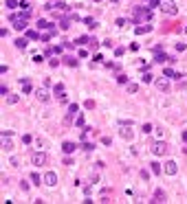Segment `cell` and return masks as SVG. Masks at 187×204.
<instances>
[{"instance_id":"obj_1","label":"cell","mask_w":187,"mask_h":204,"mask_svg":"<svg viewBox=\"0 0 187 204\" xmlns=\"http://www.w3.org/2000/svg\"><path fill=\"white\" fill-rule=\"evenodd\" d=\"M158 9H161L163 13H167V15H176V13H178V7H176L174 0H161V7H158Z\"/></svg>"},{"instance_id":"obj_2","label":"cell","mask_w":187,"mask_h":204,"mask_svg":"<svg viewBox=\"0 0 187 204\" xmlns=\"http://www.w3.org/2000/svg\"><path fill=\"white\" fill-rule=\"evenodd\" d=\"M77 114H79V105L77 103H71L68 105V114H66V119H64V125H71L73 119H77Z\"/></svg>"},{"instance_id":"obj_3","label":"cell","mask_w":187,"mask_h":204,"mask_svg":"<svg viewBox=\"0 0 187 204\" xmlns=\"http://www.w3.org/2000/svg\"><path fill=\"white\" fill-rule=\"evenodd\" d=\"M46 160H49V156H46L44 152H35V154L31 156V162H33L35 167H42V165H46Z\"/></svg>"},{"instance_id":"obj_4","label":"cell","mask_w":187,"mask_h":204,"mask_svg":"<svg viewBox=\"0 0 187 204\" xmlns=\"http://www.w3.org/2000/svg\"><path fill=\"white\" fill-rule=\"evenodd\" d=\"M42 178H44L46 187H55V184H57V173H55V171H46Z\"/></svg>"},{"instance_id":"obj_5","label":"cell","mask_w":187,"mask_h":204,"mask_svg":"<svg viewBox=\"0 0 187 204\" xmlns=\"http://www.w3.org/2000/svg\"><path fill=\"white\" fill-rule=\"evenodd\" d=\"M11 22H13V29H16V31H24V29H26V18L11 15Z\"/></svg>"},{"instance_id":"obj_6","label":"cell","mask_w":187,"mask_h":204,"mask_svg":"<svg viewBox=\"0 0 187 204\" xmlns=\"http://www.w3.org/2000/svg\"><path fill=\"white\" fill-rule=\"evenodd\" d=\"M165 152H167V145H165L163 141H156V143L152 145V154H154V156H163Z\"/></svg>"},{"instance_id":"obj_7","label":"cell","mask_w":187,"mask_h":204,"mask_svg":"<svg viewBox=\"0 0 187 204\" xmlns=\"http://www.w3.org/2000/svg\"><path fill=\"white\" fill-rule=\"evenodd\" d=\"M163 169H165V173H167V176H176V171H178V167H176V162H174V160H167Z\"/></svg>"},{"instance_id":"obj_8","label":"cell","mask_w":187,"mask_h":204,"mask_svg":"<svg viewBox=\"0 0 187 204\" xmlns=\"http://www.w3.org/2000/svg\"><path fill=\"white\" fill-rule=\"evenodd\" d=\"M53 95H55V97H60L62 101L66 99V92H64V83H55V88H53Z\"/></svg>"},{"instance_id":"obj_9","label":"cell","mask_w":187,"mask_h":204,"mask_svg":"<svg viewBox=\"0 0 187 204\" xmlns=\"http://www.w3.org/2000/svg\"><path fill=\"white\" fill-rule=\"evenodd\" d=\"M9 136H11V134H2V149H5V152H11V149H13V145H11V141H9Z\"/></svg>"},{"instance_id":"obj_10","label":"cell","mask_w":187,"mask_h":204,"mask_svg":"<svg viewBox=\"0 0 187 204\" xmlns=\"http://www.w3.org/2000/svg\"><path fill=\"white\" fill-rule=\"evenodd\" d=\"M62 149H64V154H73L75 149H77V145H75V143H71V141H66V143L62 145Z\"/></svg>"},{"instance_id":"obj_11","label":"cell","mask_w":187,"mask_h":204,"mask_svg":"<svg viewBox=\"0 0 187 204\" xmlns=\"http://www.w3.org/2000/svg\"><path fill=\"white\" fill-rule=\"evenodd\" d=\"M154 62H156V64H163V62H174V59H172V57H167L165 53L161 55V51H158V53H156V57H154Z\"/></svg>"},{"instance_id":"obj_12","label":"cell","mask_w":187,"mask_h":204,"mask_svg":"<svg viewBox=\"0 0 187 204\" xmlns=\"http://www.w3.org/2000/svg\"><path fill=\"white\" fill-rule=\"evenodd\" d=\"M156 88L158 90H170V81H167V79H158L156 81Z\"/></svg>"},{"instance_id":"obj_13","label":"cell","mask_w":187,"mask_h":204,"mask_svg":"<svg viewBox=\"0 0 187 204\" xmlns=\"http://www.w3.org/2000/svg\"><path fill=\"white\" fill-rule=\"evenodd\" d=\"M163 75H165V77H172V79H181V77H183V75H178V72H174L172 68H165Z\"/></svg>"},{"instance_id":"obj_14","label":"cell","mask_w":187,"mask_h":204,"mask_svg":"<svg viewBox=\"0 0 187 204\" xmlns=\"http://www.w3.org/2000/svg\"><path fill=\"white\" fill-rule=\"evenodd\" d=\"M35 97H37V99H40V101H49V92H46L44 88H40V90H37V92H35Z\"/></svg>"},{"instance_id":"obj_15","label":"cell","mask_w":187,"mask_h":204,"mask_svg":"<svg viewBox=\"0 0 187 204\" xmlns=\"http://www.w3.org/2000/svg\"><path fill=\"white\" fill-rule=\"evenodd\" d=\"M150 171H152L154 176H158V173H161V165H158V162H150Z\"/></svg>"},{"instance_id":"obj_16","label":"cell","mask_w":187,"mask_h":204,"mask_svg":"<svg viewBox=\"0 0 187 204\" xmlns=\"http://www.w3.org/2000/svg\"><path fill=\"white\" fill-rule=\"evenodd\" d=\"M152 202H165V193H163L161 189H158V191L154 193V200H152Z\"/></svg>"},{"instance_id":"obj_17","label":"cell","mask_w":187,"mask_h":204,"mask_svg":"<svg viewBox=\"0 0 187 204\" xmlns=\"http://www.w3.org/2000/svg\"><path fill=\"white\" fill-rule=\"evenodd\" d=\"M18 101H20V97H18V95H7V103H11V105H16Z\"/></svg>"},{"instance_id":"obj_18","label":"cell","mask_w":187,"mask_h":204,"mask_svg":"<svg viewBox=\"0 0 187 204\" xmlns=\"http://www.w3.org/2000/svg\"><path fill=\"white\" fill-rule=\"evenodd\" d=\"M20 83H22V92H31V81L29 79H22Z\"/></svg>"},{"instance_id":"obj_19","label":"cell","mask_w":187,"mask_h":204,"mask_svg":"<svg viewBox=\"0 0 187 204\" xmlns=\"http://www.w3.org/2000/svg\"><path fill=\"white\" fill-rule=\"evenodd\" d=\"M121 138H128V141H132V129H121Z\"/></svg>"},{"instance_id":"obj_20","label":"cell","mask_w":187,"mask_h":204,"mask_svg":"<svg viewBox=\"0 0 187 204\" xmlns=\"http://www.w3.org/2000/svg\"><path fill=\"white\" fill-rule=\"evenodd\" d=\"M147 31H152V26H150V24H145V26H137V33H139V35H143V33H147Z\"/></svg>"},{"instance_id":"obj_21","label":"cell","mask_w":187,"mask_h":204,"mask_svg":"<svg viewBox=\"0 0 187 204\" xmlns=\"http://www.w3.org/2000/svg\"><path fill=\"white\" fill-rule=\"evenodd\" d=\"M26 44H29V42H26L24 38H18V40H16V46H18V48H26Z\"/></svg>"},{"instance_id":"obj_22","label":"cell","mask_w":187,"mask_h":204,"mask_svg":"<svg viewBox=\"0 0 187 204\" xmlns=\"http://www.w3.org/2000/svg\"><path fill=\"white\" fill-rule=\"evenodd\" d=\"M84 123H86V121H84V114H77V119H75V125H77V127H86Z\"/></svg>"},{"instance_id":"obj_23","label":"cell","mask_w":187,"mask_h":204,"mask_svg":"<svg viewBox=\"0 0 187 204\" xmlns=\"http://www.w3.org/2000/svg\"><path fill=\"white\" fill-rule=\"evenodd\" d=\"M31 180H33V184H40V182H44V178H40V173H31Z\"/></svg>"},{"instance_id":"obj_24","label":"cell","mask_w":187,"mask_h":204,"mask_svg":"<svg viewBox=\"0 0 187 204\" xmlns=\"http://www.w3.org/2000/svg\"><path fill=\"white\" fill-rule=\"evenodd\" d=\"M90 40H92V38H86V35H81V38L75 40V44H90Z\"/></svg>"},{"instance_id":"obj_25","label":"cell","mask_w":187,"mask_h":204,"mask_svg":"<svg viewBox=\"0 0 187 204\" xmlns=\"http://www.w3.org/2000/svg\"><path fill=\"white\" fill-rule=\"evenodd\" d=\"M141 81H143V83H152V81H154V77L150 75V72H143V77H141Z\"/></svg>"},{"instance_id":"obj_26","label":"cell","mask_w":187,"mask_h":204,"mask_svg":"<svg viewBox=\"0 0 187 204\" xmlns=\"http://www.w3.org/2000/svg\"><path fill=\"white\" fill-rule=\"evenodd\" d=\"M64 64H66V66H77V59L75 57H64Z\"/></svg>"},{"instance_id":"obj_27","label":"cell","mask_w":187,"mask_h":204,"mask_svg":"<svg viewBox=\"0 0 187 204\" xmlns=\"http://www.w3.org/2000/svg\"><path fill=\"white\" fill-rule=\"evenodd\" d=\"M7 9H16V7H20V2H18V0H7Z\"/></svg>"},{"instance_id":"obj_28","label":"cell","mask_w":187,"mask_h":204,"mask_svg":"<svg viewBox=\"0 0 187 204\" xmlns=\"http://www.w3.org/2000/svg\"><path fill=\"white\" fill-rule=\"evenodd\" d=\"M84 22H86V26H90V29H95V26H97V22L92 20V18H84Z\"/></svg>"},{"instance_id":"obj_29","label":"cell","mask_w":187,"mask_h":204,"mask_svg":"<svg viewBox=\"0 0 187 204\" xmlns=\"http://www.w3.org/2000/svg\"><path fill=\"white\" fill-rule=\"evenodd\" d=\"M26 38H29V40H37L40 33H37V31H26Z\"/></svg>"},{"instance_id":"obj_30","label":"cell","mask_w":187,"mask_h":204,"mask_svg":"<svg viewBox=\"0 0 187 204\" xmlns=\"http://www.w3.org/2000/svg\"><path fill=\"white\" fill-rule=\"evenodd\" d=\"M152 129H154V127L150 125V123H143V127H141V132H143V134H150V132H152Z\"/></svg>"},{"instance_id":"obj_31","label":"cell","mask_w":187,"mask_h":204,"mask_svg":"<svg viewBox=\"0 0 187 204\" xmlns=\"http://www.w3.org/2000/svg\"><path fill=\"white\" fill-rule=\"evenodd\" d=\"M147 7L154 9V7H161V0H147Z\"/></svg>"},{"instance_id":"obj_32","label":"cell","mask_w":187,"mask_h":204,"mask_svg":"<svg viewBox=\"0 0 187 204\" xmlns=\"http://www.w3.org/2000/svg\"><path fill=\"white\" fill-rule=\"evenodd\" d=\"M68 20H71V18H68ZM68 20H62V22H60V29H62V31H66L68 26H71V22H68Z\"/></svg>"},{"instance_id":"obj_33","label":"cell","mask_w":187,"mask_h":204,"mask_svg":"<svg viewBox=\"0 0 187 204\" xmlns=\"http://www.w3.org/2000/svg\"><path fill=\"white\" fill-rule=\"evenodd\" d=\"M84 108H86V110H95V101H92V99H88L86 103H84Z\"/></svg>"},{"instance_id":"obj_34","label":"cell","mask_w":187,"mask_h":204,"mask_svg":"<svg viewBox=\"0 0 187 204\" xmlns=\"http://www.w3.org/2000/svg\"><path fill=\"white\" fill-rule=\"evenodd\" d=\"M33 62H35V64H42V62H44V55H37V53H35V55H33Z\"/></svg>"},{"instance_id":"obj_35","label":"cell","mask_w":187,"mask_h":204,"mask_svg":"<svg viewBox=\"0 0 187 204\" xmlns=\"http://www.w3.org/2000/svg\"><path fill=\"white\" fill-rule=\"evenodd\" d=\"M137 90H139V86H137V83H128V92H132V95H134Z\"/></svg>"},{"instance_id":"obj_36","label":"cell","mask_w":187,"mask_h":204,"mask_svg":"<svg viewBox=\"0 0 187 204\" xmlns=\"http://www.w3.org/2000/svg\"><path fill=\"white\" fill-rule=\"evenodd\" d=\"M185 48H187V44H185V42H178V44H176V51H178V53H183Z\"/></svg>"},{"instance_id":"obj_37","label":"cell","mask_w":187,"mask_h":204,"mask_svg":"<svg viewBox=\"0 0 187 204\" xmlns=\"http://www.w3.org/2000/svg\"><path fill=\"white\" fill-rule=\"evenodd\" d=\"M55 9H60V11H68V7L64 5V2H57V5H55Z\"/></svg>"},{"instance_id":"obj_38","label":"cell","mask_w":187,"mask_h":204,"mask_svg":"<svg viewBox=\"0 0 187 204\" xmlns=\"http://www.w3.org/2000/svg\"><path fill=\"white\" fill-rule=\"evenodd\" d=\"M51 35H53V33L49 31V33H44V35H40V40H42V42H49V40H51Z\"/></svg>"},{"instance_id":"obj_39","label":"cell","mask_w":187,"mask_h":204,"mask_svg":"<svg viewBox=\"0 0 187 204\" xmlns=\"http://www.w3.org/2000/svg\"><path fill=\"white\" fill-rule=\"evenodd\" d=\"M84 149H86V152H90V149H95V145H92V143H86V141H84Z\"/></svg>"},{"instance_id":"obj_40","label":"cell","mask_w":187,"mask_h":204,"mask_svg":"<svg viewBox=\"0 0 187 204\" xmlns=\"http://www.w3.org/2000/svg\"><path fill=\"white\" fill-rule=\"evenodd\" d=\"M123 53H126V48H121V46H119V48H115V55H117V57H121Z\"/></svg>"},{"instance_id":"obj_41","label":"cell","mask_w":187,"mask_h":204,"mask_svg":"<svg viewBox=\"0 0 187 204\" xmlns=\"http://www.w3.org/2000/svg\"><path fill=\"white\" fill-rule=\"evenodd\" d=\"M0 95L7 97V95H9V88H7V86H2V88H0Z\"/></svg>"},{"instance_id":"obj_42","label":"cell","mask_w":187,"mask_h":204,"mask_svg":"<svg viewBox=\"0 0 187 204\" xmlns=\"http://www.w3.org/2000/svg\"><path fill=\"white\" fill-rule=\"evenodd\" d=\"M117 81H119V83H126V81H128V77H126V75H119V77H117Z\"/></svg>"},{"instance_id":"obj_43","label":"cell","mask_w":187,"mask_h":204,"mask_svg":"<svg viewBox=\"0 0 187 204\" xmlns=\"http://www.w3.org/2000/svg\"><path fill=\"white\" fill-rule=\"evenodd\" d=\"M183 141L187 143V129H185V132H183Z\"/></svg>"},{"instance_id":"obj_44","label":"cell","mask_w":187,"mask_h":204,"mask_svg":"<svg viewBox=\"0 0 187 204\" xmlns=\"http://www.w3.org/2000/svg\"><path fill=\"white\" fill-rule=\"evenodd\" d=\"M112 2H121V0H112Z\"/></svg>"},{"instance_id":"obj_45","label":"cell","mask_w":187,"mask_h":204,"mask_svg":"<svg viewBox=\"0 0 187 204\" xmlns=\"http://www.w3.org/2000/svg\"><path fill=\"white\" fill-rule=\"evenodd\" d=\"M95 2H101V0H95Z\"/></svg>"}]
</instances>
